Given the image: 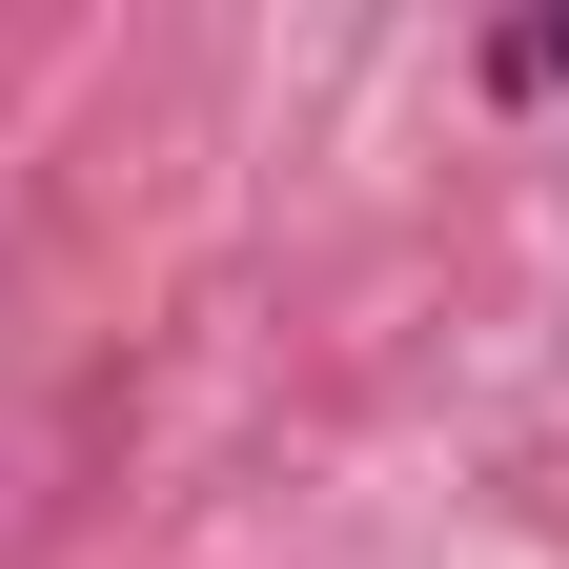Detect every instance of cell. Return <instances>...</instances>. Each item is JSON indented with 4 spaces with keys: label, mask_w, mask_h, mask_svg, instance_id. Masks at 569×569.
Here are the masks:
<instances>
[{
    "label": "cell",
    "mask_w": 569,
    "mask_h": 569,
    "mask_svg": "<svg viewBox=\"0 0 569 569\" xmlns=\"http://www.w3.org/2000/svg\"><path fill=\"white\" fill-rule=\"evenodd\" d=\"M488 82H509V102H549V82H569V21H509V41H488Z\"/></svg>",
    "instance_id": "obj_1"
}]
</instances>
